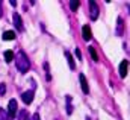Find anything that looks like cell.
<instances>
[{"label": "cell", "instance_id": "6da1fadb", "mask_svg": "<svg viewBox=\"0 0 130 120\" xmlns=\"http://www.w3.org/2000/svg\"><path fill=\"white\" fill-rule=\"evenodd\" d=\"M14 59H15V67H17V70H18L20 73L24 75V73L29 71V68H30V61H29L27 55H26L23 50L14 53Z\"/></svg>", "mask_w": 130, "mask_h": 120}, {"label": "cell", "instance_id": "7a4b0ae2", "mask_svg": "<svg viewBox=\"0 0 130 120\" xmlns=\"http://www.w3.org/2000/svg\"><path fill=\"white\" fill-rule=\"evenodd\" d=\"M98 15H100V8H98L97 2L91 0V2H89V17H91V20L95 21L98 18Z\"/></svg>", "mask_w": 130, "mask_h": 120}, {"label": "cell", "instance_id": "3957f363", "mask_svg": "<svg viewBox=\"0 0 130 120\" xmlns=\"http://www.w3.org/2000/svg\"><path fill=\"white\" fill-rule=\"evenodd\" d=\"M17 110H18V106H17V100H15V99H11V100H9V105H8V111H6L11 120L15 117Z\"/></svg>", "mask_w": 130, "mask_h": 120}, {"label": "cell", "instance_id": "277c9868", "mask_svg": "<svg viewBox=\"0 0 130 120\" xmlns=\"http://www.w3.org/2000/svg\"><path fill=\"white\" fill-rule=\"evenodd\" d=\"M12 23H14V26H15V29L18 30V32H23V20H21V15L20 14H14L12 15Z\"/></svg>", "mask_w": 130, "mask_h": 120}, {"label": "cell", "instance_id": "5b68a950", "mask_svg": "<svg viewBox=\"0 0 130 120\" xmlns=\"http://www.w3.org/2000/svg\"><path fill=\"white\" fill-rule=\"evenodd\" d=\"M33 96H35V91L33 90H29V91H24L21 94V100L26 103V105H30L33 102Z\"/></svg>", "mask_w": 130, "mask_h": 120}, {"label": "cell", "instance_id": "8992f818", "mask_svg": "<svg viewBox=\"0 0 130 120\" xmlns=\"http://www.w3.org/2000/svg\"><path fill=\"white\" fill-rule=\"evenodd\" d=\"M79 79H80V87H82V91H83L85 94H88V93H89V87H88L86 76H85L83 73H80V75H79Z\"/></svg>", "mask_w": 130, "mask_h": 120}, {"label": "cell", "instance_id": "52a82bcc", "mask_svg": "<svg viewBox=\"0 0 130 120\" xmlns=\"http://www.w3.org/2000/svg\"><path fill=\"white\" fill-rule=\"evenodd\" d=\"M82 37H83L85 41H89V40L92 38V32H91V28H89L88 25H85V26L82 28Z\"/></svg>", "mask_w": 130, "mask_h": 120}, {"label": "cell", "instance_id": "ba28073f", "mask_svg": "<svg viewBox=\"0 0 130 120\" xmlns=\"http://www.w3.org/2000/svg\"><path fill=\"white\" fill-rule=\"evenodd\" d=\"M127 70H129V61L124 59L120 64V76L121 78H126L127 76Z\"/></svg>", "mask_w": 130, "mask_h": 120}, {"label": "cell", "instance_id": "9c48e42d", "mask_svg": "<svg viewBox=\"0 0 130 120\" xmlns=\"http://www.w3.org/2000/svg\"><path fill=\"white\" fill-rule=\"evenodd\" d=\"M2 38H3V41H11V40L15 38V32L14 30H6V32H3Z\"/></svg>", "mask_w": 130, "mask_h": 120}, {"label": "cell", "instance_id": "30bf717a", "mask_svg": "<svg viewBox=\"0 0 130 120\" xmlns=\"http://www.w3.org/2000/svg\"><path fill=\"white\" fill-rule=\"evenodd\" d=\"M65 58H67V61H68L70 68H71V70H74V68H76V64H74V59H73V55H71L70 52H65Z\"/></svg>", "mask_w": 130, "mask_h": 120}, {"label": "cell", "instance_id": "8fae6325", "mask_svg": "<svg viewBox=\"0 0 130 120\" xmlns=\"http://www.w3.org/2000/svg\"><path fill=\"white\" fill-rule=\"evenodd\" d=\"M18 120H32V119H30L29 113H27L26 110H23V111H20V114H18Z\"/></svg>", "mask_w": 130, "mask_h": 120}, {"label": "cell", "instance_id": "7c38bea8", "mask_svg": "<svg viewBox=\"0 0 130 120\" xmlns=\"http://www.w3.org/2000/svg\"><path fill=\"white\" fill-rule=\"evenodd\" d=\"M12 59H14V52L12 50H6L5 52V61L6 62H12Z\"/></svg>", "mask_w": 130, "mask_h": 120}, {"label": "cell", "instance_id": "4fadbf2b", "mask_svg": "<svg viewBox=\"0 0 130 120\" xmlns=\"http://www.w3.org/2000/svg\"><path fill=\"white\" fill-rule=\"evenodd\" d=\"M123 25H124V20H123V18H118V26H117V35H123Z\"/></svg>", "mask_w": 130, "mask_h": 120}, {"label": "cell", "instance_id": "5bb4252c", "mask_svg": "<svg viewBox=\"0 0 130 120\" xmlns=\"http://www.w3.org/2000/svg\"><path fill=\"white\" fill-rule=\"evenodd\" d=\"M71 113H73V106H71V97H70V96H67V114H68V116H71Z\"/></svg>", "mask_w": 130, "mask_h": 120}, {"label": "cell", "instance_id": "9a60e30c", "mask_svg": "<svg viewBox=\"0 0 130 120\" xmlns=\"http://www.w3.org/2000/svg\"><path fill=\"white\" fill-rule=\"evenodd\" d=\"M79 5H80V2L71 0V2H70V9H71V11H77V9H79Z\"/></svg>", "mask_w": 130, "mask_h": 120}, {"label": "cell", "instance_id": "2e32d148", "mask_svg": "<svg viewBox=\"0 0 130 120\" xmlns=\"http://www.w3.org/2000/svg\"><path fill=\"white\" fill-rule=\"evenodd\" d=\"M88 50H89V53H91V58L97 62L98 61V55H97V52H95V49H94V47H89Z\"/></svg>", "mask_w": 130, "mask_h": 120}, {"label": "cell", "instance_id": "e0dca14e", "mask_svg": "<svg viewBox=\"0 0 130 120\" xmlns=\"http://www.w3.org/2000/svg\"><path fill=\"white\" fill-rule=\"evenodd\" d=\"M0 120H11L8 113H6V110H3V108H0Z\"/></svg>", "mask_w": 130, "mask_h": 120}, {"label": "cell", "instance_id": "ac0fdd59", "mask_svg": "<svg viewBox=\"0 0 130 120\" xmlns=\"http://www.w3.org/2000/svg\"><path fill=\"white\" fill-rule=\"evenodd\" d=\"M6 93V85L5 84H0V96H3Z\"/></svg>", "mask_w": 130, "mask_h": 120}, {"label": "cell", "instance_id": "d6986e66", "mask_svg": "<svg viewBox=\"0 0 130 120\" xmlns=\"http://www.w3.org/2000/svg\"><path fill=\"white\" fill-rule=\"evenodd\" d=\"M76 56H77L79 59H82V53H80V49H79V47H76Z\"/></svg>", "mask_w": 130, "mask_h": 120}, {"label": "cell", "instance_id": "ffe728a7", "mask_svg": "<svg viewBox=\"0 0 130 120\" xmlns=\"http://www.w3.org/2000/svg\"><path fill=\"white\" fill-rule=\"evenodd\" d=\"M3 15V6H2V2H0V17Z\"/></svg>", "mask_w": 130, "mask_h": 120}]
</instances>
